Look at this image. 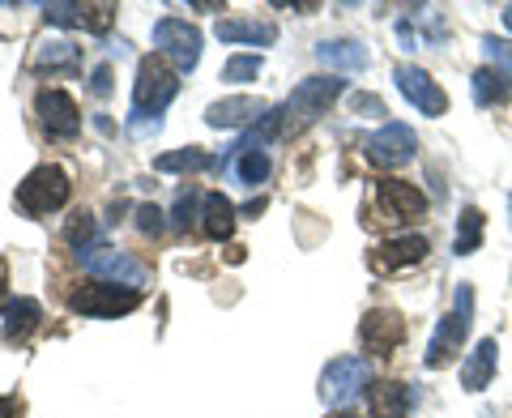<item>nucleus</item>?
Instances as JSON below:
<instances>
[{
    "instance_id": "obj_34",
    "label": "nucleus",
    "mask_w": 512,
    "mask_h": 418,
    "mask_svg": "<svg viewBox=\"0 0 512 418\" xmlns=\"http://www.w3.org/2000/svg\"><path fill=\"white\" fill-rule=\"evenodd\" d=\"M111 82H116L111 64H99V69L90 73V94H94V99H107V94H111Z\"/></svg>"
},
{
    "instance_id": "obj_36",
    "label": "nucleus",
    "mask_w": 512,
    "mask_h": 418,
    "mask_svg": "<svg viewBox=\"0 0 512 418\" xmlns=\"http://www.w3.org/2000/svg\"><path fill=\"white\" fill-rule=\"evenodd\" d=\"M0 418H18V401H13V397H0Z\"/></svg>"
},
{
    "instance_id": "obj_17",
    "label": "nucleus",
    "mask_w": 512,
    "mask_h": 418,
    "mask_svg": "<svg viewBox=\"0 0 512 418\" xmlns=\"http://www.w3.org/2000/svg\"><path fill=\"white\" fill-rule=\"evenodd\" d=\"M495 359H500V346H495V337H483V342L470 350V359L461 363V389L483 393L491 384V376H495Z\"/></svg>"
},
{
    "instance_id": "obj_19",
    "label": "nucleus",
    "mask_w": 512,
    "mask_h": 418,
    "mask_svg": "<svg viewBox=\"0 0 512 418\" xmlns=\"http://www.w3.org/2000/svg\"><path fill=\"white\" fill-rule=\"evenodd\" d=\"M380 205L393 214V222H414L427 209V197L414 184L389 180V184H380Z\"/></svg>"
},
{
    "instance_id": "obj_33",
    "label": "nucleus",
    "mask_w": 512,
    "mask_h": 418,
    "mask_svg": "<svg viewBox=\"0 0 512 418\" xmlns=\"http://www.w3.org/2000/svg\"><path fill=\"white\" fill-rule=\"evenodd\" d=\"M346 103H350V111H355V116H384V103L376 99V94H359V90H355Z\"/></svg>"
},
{
    "instance_id": "obj_31",
    "label": "nucleus",
    "mask_w": 512,
    "mask_h": 418,
    "mask_svg": "<svg viewBox=\"0 0 512 418\" xmlns=\"http://www.w3.org/2000/svg\"><path fill=\"white\" fill-rule=\"evenodd\" d=\"M163 218L167 214L158 205H137V227H141V235H163V227H167Z\"/></svg>"
},
{
    "instance_id": "obj_16",
    "label": "nucleus",
    "mask_w": 512,
    "mask_h": 418,
    "mask_svg": "<svg viewBox=\"0 0 512 418\" xmlns=\"http://www.w3.org/2000/svg\"><path fill=\"white\" fill-rule=\"evenodd\" d=\"M265 103L261 99H248V94H235V99H222V103H210L205 107V124L210 128H244V124H256L265 116Z\"/></svg>"
},
{
    "instance_id": "obj_1",
    "label": "nucleus",
    "mask_w": 512,
    "mask_h": 418,
    "mask_svg": "<svg viewBox=\"0 0 512 418\" xmlns=\"http://www.w3.org/2000/svg\"><path fill=\"white\" fill-rule=\"evenodd\" d=\"M180 94V77L158 56L137 64V82H133V107H128V133L133 137H154L163 128V111Z\"/></svg>"
},
{
    "instance_id": "obj_27",
    "label": "nucleus",
    "mask_w": 512,
    "mask_h": 418,
    "mask_svg": "<svg viewBox=\"0 0 512 418\" xmlns=\"http://www.w3.org/2000/svg\"><path fill=\"white\" fill-rule=\"evenodd\" d=\"M214 167H218V158H210V154L197 150V146L154 158V171H163V175H171V171H214Z\"/></svg>"
},
{
    "instance_id": "obj_5",
    "label": "nucleus",
    "mask_w": 512,
    "mask_h": 418,
    "mask_svg": "<svg viewBox=\"0 0 512 418\" xmlns=\"http://www.w3.org/2000/svg\"><path fill=\"white\" fill-rule=\"evenodd\" d=\"M367 384H372V367H367V359L342 355L320 372V401H325V406H346V401H355Z\"/></svg>"
},
{
    "instance_id": "obj_21",
    "label": "nucleus",
    "mask_w": 512,
    "mask_h": 418,
    "mask_svg": "<svg viewBox=\"0 0 512 418\" xmlns=\"http://www.w3.org/2000/svg\"><path fill=\"white\" fill-rule=\"evenodd\" d=\"M35 69L39 73H77L82 69V52L69 39H43L35 47Z\"/></svg>"
},
{
    "instance_id": "obj_4",
    "label": "nucleus",
    "mask_w": 512,
    "mask_h": 418,
    "mask_svg": "<svg viewBox=\"0 0 512 418\" xmlns=\"http://www.w3.org/2000/svg\"><path fill=\"white\" fill-rule=\"evenodd\" d=\"M64 201H69V175H64L60 167H35L26 175V180L18 184V205L26 209L30 218H43L52 214V209H60Z\"/></svg>"
},
{
    "instance_id": "obj_25",
    "label": "nucleus",
    "mask_w": 512,
    "mask_h": 418,
    "mask_svg": "<svg viewBox=\"0 0 512 418\" xmlns=\"http://www.w3.org/2000/svg\"><path fill=\"white\" fill-rule=\"evenodd\" d=\"M483 209H474V205H466L461 209V222H457V239H453V248H457V256H474L478 248H483Z\"/></svg>"
},
{
    "instance_id": "obj_22",
    "label": "nucleus",
    "mask_w": 512,
    "mask_h": 418,
    "mask_svg": "<svg viewBox=\"0 0 512 418\" xmlns=\"http://www.w3.org/2000/svg\"><path fill=\"white\" fill-rule=\"evenodd\" d=\"M367 406H372V418H406L410 414V389L397 380H380L367 389Z\"/></svg>"
},
{
    "instance_id": "obj_11",
    "label": "nucleus",
    "mask_w": 512,
    "mask_h": 418,
    "mask_svg": "<svg viewBox=\"0 0 512 418\" xmlns=\"http://www.w3.org/2000/svg\"><path fill=\"white\" fill-rule=\"evenodd\" d=\"M402 337H406L402 316L389 312V308H372L359 320V342H363L367 355H376V359H389L393 350L402 346Z\"/></svg>"
},
{
    "instance_id": "obj_3",
    "label": "nucleus",
    "mask_w": 512,
    "mask_h": 418,
    "mask_svg": "<svg viewBox=\"0 0 512 418\" xmlns=\"http://www.w3.org/2000/svg\"><path fill=\"white\" fill-rule=\"evenodd\" d=\"M82 256V265L94 273L99 282H111V286H124V291H141L146 286V265L137 261L133 252H120V248H107V244H90L77 252Z\"/></svg>"
},
{
    "instance_id": "obj_8",
    "label": "nucleus",
    "mask_w": 512,
    "mask_h": 418,
    "mask_svg": "<svg viewBox=\"0 0 512 418\" xmlns=\"http://www.w3.org/2000/svg\"><path fill=\"white\" fill-rule=\"evenodd\" d=\"M393 82H397V90H402V99L414 111H423V116L436 120V116H444V111H448V94L440 90V82L427 69H419V64H397Z\"/></svg>"
},
{
    "instance_id": "obj_9",
    "label": "nucleus",
    "mask_w": 512,
    "mask_h": 418,
    "mask_svg": "<svg viewBox=\"0 0 512 418\" xmlns=\"http://www.w3.org/2000/svg\"><path fill=\"white\" fill-rule=\"evenodd\" d=\"M414 150H419V137H414V128L402 120L380 124L376 133L367 137V158H372L376 167H406Z\"/></svg>"
},
{
    "instance_id": "obj_30",
    "label": "nucleus",
    "mask_w": 512,
    "mask_h": 418,
    "mask_svg": "<svg viewBox=\"0 0 512 418\" xmlns=\"http://www.w3.org/2000/svg\"><path fill=\"white\" fill-rule=\"evenodd\" d=\"M256 77H261V56H231L222 64V82H231V86L256 82Z\"/></svg>"
},
{
    "instance_id": "obj_32",
    "label": "nucleus",
    "mask_w": 512,
    "mask_h": 418,
    "mask_svg": "<svg viewBox=\"0 0 512 418\" xmlns=\"http://www.w3.org/2000/svg\"><path fill=\"white\" fill-rule=\"evenodd\" d=\"M192 209H197V188H184L180 197H175V209H171V222H175L180 231L192 222Z\"/></svg>"
},
{
    "instance_id": "obj_37",
    "label": "nucleus",
    "mask_w": 512,
    "mask_h": 418,
    "mask_svg": "<svg viewBox=\"0 0 512 418\" xmlns=\"http://www.w3.org/2000/svg\"><path fill=\"white\" fill-rule=\"evenodd\" d=\"M504 26L512 30V5H504Z\"/></svg>"
},
{
    "instance_id": "obj_12",
    "label": "nucleus",
    "mask_w": 512,
    "mask_h": 418,
    "mask_svg": "<svg viewBox=\"0 0 512 418\" xmlns=\"http://www.w3.org/2000/svg\"><path fill=\"white\" fill-rule=\"evenodd\" d=\"M35 111L52 141H73L82 133V111H77V103L64 90H43L35 99Z\"/></svg>"
},
{
    "instance_id": "obj_10",
    "label": "nucleus",
    "mask_w": 512,
    "mask_h": 418,
    "mask_svg": "<svg viewBox=\"0 0 512 418\" xmlns=\"http://www.w3.org/2000/svg\"><path fill=\"white\" fill-rule=\"evenodd\" d=\"M218 167H222V175H227L231 184H239V188H256V184L269 180V154H265V146H256L252 137L235 141V146L218 158Z\"/></svg>"
},
{
    "instance_id": "obj_7",
    "label": "nucleus",
    "mask_w": 512,
    "mask_h": 418,
    "mask_svg": "<svg viewBox=\"0 0 512 418\" xmlns=\"http://www.w3.org/2000/svg\"><path fill=\"white\" fill-rule=\"evenodd\" d=\"M150 35H154L158 56H167L180 73L197 69V60H201V30L197 26H188L184 18H163V22H154Z\"/></svg>"
},
{
    "instance_id": "obj_15",
    "label": "nucleus",
    "mask_w": 512,
    "mask_h": 418,
    "mask_svg": "<svg viewBox=\"0 0 512 418\" xmlns=\"http://www.w3.org/2000/svg\"><path fill=\"white\" fill-rule=\"evenodd\" d=\"M111 13H116V5H82V0L43 5V18L52 26H82V30H94V35H103L111 26Z\"/></svg>"
},
{
    "instance_id": "obj_29",
    "label": "nucleus",
    "mask_w": 512,
    "mask_h": 418,
    "mask_svg": "<svg viewBox=\"0 0 512 418\" xmlns=\"http://www.w3.org/2000/svg\"><path fill=\"white\" fill-rule=\"evenodd\" d=\"M483 56H487V64L495 73L508 82V94H512V43L508 39H495V35H487L483 39Z\"/></svg>"
},
{
    "instance_id": "obj_39",
    "label": "nucleus",
    "mask_w": 512,
    "mask_h": 418,
    "mask_svg": "<svg viewBox=\"0 0 512 418\" xmlns=\"http://www.w3.org/2000/svg\"><path fill=\"white\" fill-rule=\"evenodd\" d=\"M508 209H512V192H508Z\"/></svg>"
},
{
    "instance_id": "obj_24",
    "label": "nucleus",
    "mask_w": 512,
    "mask_h": 418,
    "mask_svg": "<svg viewBox=\"0 0 512 418\" xmlns=\"http://www.w3.org/2000/svg\"><path fill=\"white\" fill-rule=\"evenodd\" d=\"M39 320H43L39 303L30 299V295H18V299H13L9 308H5V337H9V342H26V337L39 329Z\"/></svg>"
},
{
    "instance_id": "obj_2",
    "label": "nucleus",
    "mask_w": 512,
    "mask_h": 418,
    "mask_svg": "<svg viewBox=\"0 0 512 418\" xmlns=\"http://www.w3.org/2000/svg\"><path fill=\"white\" fill-rule=\"evenodd\" d=\"M470 325H474V286L461 282L457 286V312L440 316V325L427 342L423 363L431 367V372L444 367V363H453V355H461V346H466V337H470Z\"/></svg>"
},
{
    "instance_id": "obj_14",
    "label": "nucleus",
    "mask_w": 512,
    "mask_h": 418,
    "mask_svg": "<svg viewBox=\"0 0 512 418\" xmlns=\"http://www.w3.org/2000/svg\"><path fill=\"white\" fill-rule=\"evenodd\" d=\"M427 252H431L427 235H397V239H389V244H380L372 256H367V265H372L376 273H397V269L419 265Z\"/></svg>"
},
{
    "instance_id": "obj_20",
    "label": "nucleus",
    "mask_w": 512,
    "mask_h": 418,
    "mask_svg": "<svg viewBox=\"0 0 512 418\" xmlns=\"http://www.w3.org/2000/svg\"><path fill=\"white\" fill-rule=\"evenodd\" d=\"M222 43H252V47H274L278 26L274 22H256V18H222L218 22Z\"/></svg>"
},
{
    "instance_id": "obj_6",
    "label": "nucleus",
    "mask_w": 512,
    "mask_h": 418,
    "mask_svg": "<svg viewBox=\"0 0 512 418\" xmlns=\"http://www.w3.org/2000/svg\"><path fill=\"white\" fill-rule=\"evenodd\" d=\"M137 303H141L137 291H120V286H111V282H86V286H73L69 291V308L77 316H99V320L133 312Z\"/></svg>"
},
{
    "instance_id": "obj_26",
    "label": "nucleus",
    "mask_w": 512,
    "mask_h": 418,
    "mask_svg": "<svg viewBox=\"0 0 512 418\" xmlns=\"http://www.w3.org/2000/svg\"><path fill=\"white\" fill-rule=\"evenodd\" d=\"M470 94H474V103H478V107H495V103H508V99H512L508 86H504V77L495 73L491 64L470 77Z\"/></svg>"
},
{
    "instance_id": "obj_18",
    "label": "nucleus",
    "mask_w": 512,
    "mask_h": 418,
    "mask_svg": "<svg viewBox=\"0 0 512 418\" xmlns=\"http://www.w3.org/2000/svg\"><path fill=\"white\" fill-rule=\"evenodd\" d=\"M316 60L333 73H363L367 69V47L359 39H333V43H320L316 47Z\"/></svg>"
},
{
    "instance_id": "obj_13",
    "label": "nucleus",
    "mask_w": 512,
    "mask_h": 418,
    "mask_svg": "<svg viewBox=\"0 0 512 418\" xmlns=\"http://www.w3.org/2000/svg\"><path fill=\"white\" fill-rule=\"evenodd\" d=\"M342 94V82L338 77H308V82H299L295 94L286 99V120H299V124H308L316 116H325V107L333 103Z\"/></svg>"
},
{
    "instance_id": "obj_23",
    "label": "nucleus",
    "mask_w": 512,
    "mask_h": 418,
    "mask_svg": "<svg viewBox=\"0 0 512 418\" xmlns=\"http://www.w3.org/2000/svg\"><path fill=\"white\" fill-rule=\"evenodd\" d=\"M201 231L210 239H231L235 231V205L222 192H205L201 197Z\"/></svg>"
},
{
    "instance_id": "obj_35",
    "label": "nucleus",
    "mask_w": 512,
    "mask_h": 418,
    "mask_svg": "<svg viewBox=\"0 0 512 418\" xmlns=\"http://www.w3.org/2000/svg\"><path fill=\"white\" fill-rule=\"evenodd\" d=\"M9 269H5V261H0V308H9Z\"/></svg>"
},
{
    "instance_id": "obj_28",
    "label": "nucleus",
    "mask_w": 512,
    "mask_h": 418,
    "mask_svg": "<svg viewBox=\"0 0 512 418\" xmlns=\"http://www.w3.org/2000/svg\"><path fill=\"white\" fill-rule=\"evenodd\" d=\"M64 239L82 252V248H90L94 239H99V222H94V214H86V209H77V214L64 222Z\"/></svg>"
},
{
    "instance_id": "obj_38",
    "label": "nucleus",
    "mask_w": 512,
    "mask_h": 418,
    "mask_svg": "<svg viewBox=\"0 0 512 418\" xmlns=\"http://www.w3.org/2000/svg\"><path fill=\"white\" fill-rule=\"evenodd\" d=\"M333 418H355V414H346V410H338V414H333Z\"/></svg>"
}]
</instances>
